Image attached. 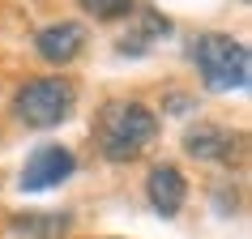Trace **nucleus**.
I'll list each match as a JSON object with an SVG mask.
<instances>
[{"mask_svg":"<svg viewBox=\"0 0 252 239\" xmlns=\"http://www.w3.org/2000/svg\"><path fill=\"white\" fill-rule=\"evenodd\" d=\"M90 137L107 162H133L158 137V111L141 98H107L90 124Z\"/></svg>","mask_w":252,"mask_h":239,"instance_id":"f257e3e1","label":"nucleus"},{"mask_svg":"<svg viewBox=\"0 0 252 239\" xmlns=\"http://www.w3.org/2000/svg\"><path fill=\"white\" fill-rule=\"evenodd\" d=\"M188 64L197 68L201 86L210 94H244L252 86V52L248 43L218 34V30H201L188 39Z\"/></svg>","mask_w":252,"mask_h":239,"instance_id":"f03ea898","label":"nucleus"},{"mask_svg":"<svg viewBox=\"0 0 252 239\" xmlns=\"http://www.w3.org/2000/svg\"><path fill=\"white\" fill-rule=\"evenodd\" d=\"M9 111H13V120L22 128H34V133L60 128L77 111V86L68 77H60V73H52V77H30V81L17 86Z\"/></svg>","mask_w":252,"mask_h":239,"instance_id":"7ed1b4c3","label":"nucleus"},{"mask_svg":"<svg viewBox=\"0 0 252 239\" xmlns=\"http://www.w3.org/2000/svg\"><path fill=\"white\" fill-rule=\"evenodd\" d=\"M184 154L197 162H210V167H235L248 154V133L244 128H226V124H214V120H197L184 128Z\"/></svg>","mask_w":252,"mask_h":239,"instance_id":"20e7f679","label":"nucleus"},{"mask_svg":"<svg viewBox=\"0 0 252 239\" xmlns=\"http://www.w3.org/2000/svg\"><path fill=\"white\" fill-rule=\"evenodd\" d=\"M77 171V154L68 146H56V141H43V146L30 149V158L22 162V175H17V188L22 192H52Z\"/></svg>","mask_w":252,"mask_h":239,"instance_id":"39448f33","label":"nucleus"},{"mask_svg":"<svg viewBox=\"0 0 252 239\" xmlns=\"http://www.w3.org/2000/svg\"><path fill=\"white\" fill-rule=\"evenodd\" d=\"M86 43H90V30L81 26V22H73V17H64V22H52V26H43L34 34V56H39L43 64L64 68L86 52Z\"/></svg>","mask_w":252,"mask_h":239,"instance_id":"423d86ee","label":"nucleus"},{"mask_svg":"<svg viewBox=\"0 0 252 239\" xmlns=\"http://www.w3.org/2000/svg\"><path fill=\"white\" fill-rule=\"evenodd\" d=\"M146 201H150L154 213L175 218V213L184 209V201H188V175L175 162H154L150 175H146Z\"/></svg>","mask_w":252,"mask_h":239,"instance_id":"0eeeda50","label":"nucleus"},{"mask_svg":"<svg viewBox=\"0 0 252 239\" xmlns=\"http://www.w3.org/2000/svg\"><path fill=\"white\" fill-rule=\"evenodd\" d=\"M171 30H175L171 17H162L158 9H137L133 13V30L116 43V52L120 56H146V52H154L162 39H171Z\"/></svg>","mask_w":252,"mask_h":239,"instance_id":"6e6552de","label":"nucleus"},{"mask_svg":"<svg viewBox=\"0 0 252 239\" xmlns=\"http://www.w3.org/2000/svg\"><path fill=\"white\" fill-rule=\"evenodd\" d=\"M9 231L22 239H64L73 231V213H52V209L9 213Z\"/></svg>","mask_w":252,"mask_h":239,"instance_id":"1a4fd4ad","label":"nucleus"},{"mask_svg":"<svg viewBox=\"0 0 252 239\" xmlns=\"http://www.w3.org/2000/svg\"><path fill=\"white\" fill-rule=\"evenodd\" d=\"M81 13H90L94 22H124L137 13V0H77Z\"/></svg>","mask_w":252,"mask_h":239,"instance_id":"9d476101","label":"nucleus"},{"mask_svg":"<svg viewBox=\"0 0 252 239\" xmlns=\"http://www.w3.org/2000/svg\"><path fill=\"white\" fill-rule=\"evenodd\" d=\"M162 116H180V120L197 116V94H180V90H171L167 98H162Z\"/></svg>","mask_w":252,"mask_h":239,"instance_id":"9b49d317","label":"nucleus"},{"mask_svg":"<svg viewBox=\"0 0 252 239\" xmlns=\"http://www.w3.org/2000/svg\"><path fill=\"white\" fill-rule=\"evenodd\" d=\"M214 209L222 213V218H231L235 213V188H231V179H222V184H214Z\"/></svg>","mask_w":252,"mask_h":239,"instance_id":"f8f14e48","label":"nucleus"},{"mask_svg":"<svg viewBox=\"0 0 252 239\" xmlns=\"http://www.w3.org/2000/svg\"><path fill=\"white\" fill-rule=\"evenodd\" d=\"M107 239H116V235H107Z\"/></svg>","mask_w":252,"mask_h":239,"instance_id":"ddd939ff","label":"nucleus"}]
</instances>
